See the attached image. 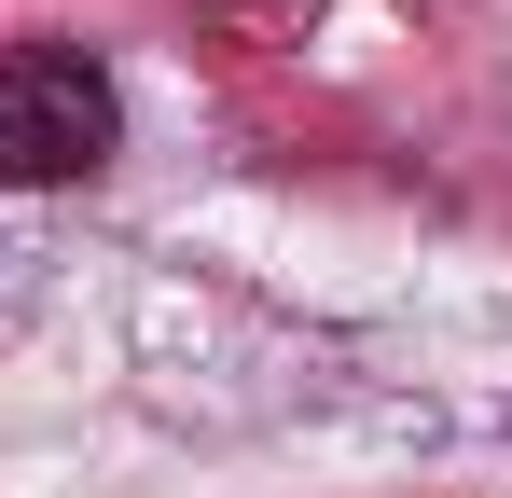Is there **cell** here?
Masks as SVG:
<instances>
[{"label": "cell", "instance_id": "1", "mask_svg": "<svg viewBox=\"0 0 512 498\" xmlns=\"http://www.w3.org/2000/svg\"><path fill=\"white\" fill-rule=\"evenodd\" d=\"M125 139V97L97 56L70 42H14L0 56V194H56V180H97Z\"/></svg>", "mask_w": 512, "mask_h": 498}]
</instances>
